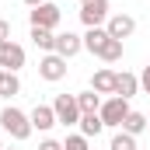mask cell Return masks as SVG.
<instances>
[{
  "label": "cell",
  "mask_w": 150,
  "mask_h": 150,
  "mask_svg": "<svg viewBox=\"0 0 150 150\" xmlns=\"http://www.w3.org/2000/svg\"><path fill=\"white\" fill-rule=\"evenodd\" d=\"M0 129H4V133H11V136L21 143V140H28V136H32V119L21 112V108L7 105V108L0 112Z\"/></svg>",
  "instance_id": "1"
},
{
  "label": "cell",
  "mask_w": 150,
  "mask_h": 150,
  "mask_svg": "<svg viewBox=\"0 0 150 150\" xmlns=\"http://www.w3.org/2000/svg\"><path fill=\"white\" fill-rule=\"evenodd\" d=\"M52 112H56V122H59V126H77V122H80V105H77V94H56Z\"/></svg>",
  "instance_id": "2"
},
{
  "label": "cell",
  "mask_w": 150,
  "mask_h": 150,
  "mask_svg": "<svg viewBox=\"0 0 150 150\" xmlns=\"http://www.w3.org/2000/svg\"><path fill=\"white\" fill-rule=\"evenodd\" d=\"M129 112H133V108H129V101H126V98H119V94H112L108 101H101V108H98L101 122H105V126H119V129H122V119H126Z\"/></svg>",
  "instance_id": "3"
},
{
  "label": "cell",
  "mask_w": 150,
  "mask_h": 150,
  "mask_svg": "<svg viewBox=\"0 0 150 150\" xmlns=\"http://www.w3.org/2000/svg\"><path fill=\"white\" fill-rule=\"evenodd\" d=\"M80 21L87 28H101L108 21V0H84L80 4Z\"/></svg>",
  "instance_id": "4"
},
{
  "label": "cell",
  "mask_w": 150,
  "mask_h": 150,
  "mask_svg": "<svg viewBox=\"0 0 150 150\" xmlns=\"http://www.w3.org/2000/svg\"><path fill=\"white\" fill-rule=\"evenodd\" d=\"M28 18H32V28H49V32H56V25H59V18H63V14H59V7H56V4H49V0H45V4L32 7V14H28Z\"/></svg>",
  "instance_id": "5"
},
{
  "label": "cell",
  "mask_w": 150,
  "mask_h": 150,
  "mask_svg": "<svg viewBox=\"0 0 150 150\" xmlns=\"http://www.w3.org/2000/svg\"><path fill=\"white\" fill-rule=\"evenodd\" d=\"M38 77H42V80H49V84L63 80V77H67V59H63V56H56V52H45V56L38 59Z\"/></svg>",
  "instance_id": "6"
},
{
  "label": "cell",
  "mask_w": 150,
  "mask_h": 150,
  "mask_svg": "<svg viewBox=\"0 0 150 150\" xmlns=\"http://www.w3.org/2000/svg\"><path fill=\"white\" fill-rule=\"evenodd\" d=\"M21 67H25V49L18 42H0V70L18 74Z\"/></svg>",
  "instance_id": "7"
},
{
  "label": "cell",
  "mask_w": 150,
  "mask_h": 150,
  "mask_svg": "<svg viewBox=\"0 0 150 150\" xmlns=\"http://www.w3.org/2000/svg\"><path fill=\"white\" fill-rule=\"evenodd\" d=\"M105 32L112 38H119V42H126V38L136 32V18H133V14H112L108 25H105Z\"/></svg>",
  "instance_id": "8"
},
{
  "label": "cell",
  "mask_w": 150,
  "mask_h": 150,
  "mask_svg": "<svg viewBox=\"0 0 150 150\" xmlns=\"http://www.w3.org/2000/svg\"><path fill=\"white\" fill-rule=\"evenodd\" d=\"M84 49V35H74V32H63V35H56V56H63V59H74L77 52Z\"/></svg>",
  "instance_id": "9"
},
{
  "label": "cell",
  "mask_w": 150,
  "mask_h": 150,
  "mask_svg": "<svg viewBox=\"0 0 150 150\" xmlns=\"http://www.w3.org/2000/svg\"><path fill=\"white\" fill-rule=\"evenodd\" d=\"M115 70L108 67H101V70H94L91 74V91H98V94H115Z\"/></svg>",
  "instance_id": "10"
},
{
  "label": "cell",
  "mask_w": 150,
  "mask_h": 150,
  "mask_svg": "<svg viewBox=\"0 0 150 150\" xmlns=\"http://www.w3.org/2000/svg\"><path fill=\"white\" fill-rule=\"evenodd\" d=\"M28 119H32V129H42V133H49V129L56 126V112H52V105H35Z\"/></svg>",
  "instance_id": "11"
},
{
  "label": "cell",
  "mask_w": 150,
  "mask_h": 150,
  "mask_svg": "<svg viewBox=\"0 0 150 150\" xmlns=\"http://www.w3.org/2000/svg\"><path fill=\"white\" fill-rule=\"evenodd\" d=\"M115 94H119V98H126V101H129L133 94H140V77L129 74V70H122V74L115 77Z\"/></svg>",
  "instance_id": "12"
},
{
  "label": "cell",
  "mask_w": 150,
  "mask_h": 150,
  "mask_svg": "<svg viewBox=\"0 0 150 150\" xmlns=\"http://www.w3.org/2000/svg\"><path fill=\"white\" fill-rule=\"evenodd\" d=\"M94 56H98V59H105V63H119V59H122V42L108 35L105 42H101V49H98Z\"/></svg>",
  "instance_id": "13"
},
{
  "label": "cell",
  "mask_w": 150,
  "mask_h": 150,
  "mask_svg": "<svg viewBox=\"0 0 150 150\" xmlns=\"http://www.w3.org/2000/svg\"><path fill=\"white\" fill-rule=\"evenodd\" d=\"M77 105H80V115H94L101 108V94L98 91H80L77 94Z\"/></svg>",
  "instance_id": "14"
},
{
  "label": "cell",
  "mask_w": 150,
  "mask_h": 150,
  "mask_svg": "<svg viewBox=\"0 0 150 150\" xmlns=\"http://www.w3.org/2000/svg\"><path fill=\"white\" fill-rule=\"evenodd\" d=\"M143 129H150V126H147V115H143V112H129L126 119H122V133H129V136H140Z\"/></svg>",
  "instance_id": "15"
},
{
  "label": "cell",
  "mask_w": 150,
  "mask_h": 150,
  "mask_svg": "<svg viewBox=\"0 0 150 150\" xmlns=\"http://www.w3.org/2000/svg\"><path fill=\"white\" fill-rule=\"evenodd\" d=\"M32 42H35V49H42V52H52V49H56V32H49V28H32Z\"/></svg>",
  "instance_id": "16"
},
{
  "label": "cell",
  "mask_w": 150,
  "mask_h": 150,
  "mask_svg": "<svg viewBox=\"0 0 150 150\" xmlns=\"http://www.w3.org/2000/svg\"><path fill=\"white\" fill-rule=\"evenodd\" d=\"M77 126H80V136H87V140H91V136H98V133L105 129V122H101V115H98V112H94V115H80V122H77Z\"/></svg>",
  "instance_id": "17"
},
{
  "label": "cell",
  "mask_w": 150,
  "mask_h": 150,
  "mask_svg": "<svg viewBox=\"0 0 150 150\" xmlns=\"http://www.w3.org/2000/svg\"><path fill=\"white\" fill-rule=\"evenodd\" d=\"M105 38H108V32H105V28H87V35H84V49L94 56V52L101 49V42H105Z\"/></svg>",
  "instance_id": "18"
},
{
  "label": "cell",
  "mask_w": 150,
  "mask_h": 150,
  "mask_svg": "<svg viewBox=\"0 0 150 150\" xmlns=\"http://www.w3.org/2000/svg\"><path fill=\"white\" fill-rule=\"evenodd\" d=\"M18 91H21L18 74H7V70H4V80H0V98H14Z\"/></svg>",
  "instance_id": "19"
},
{
  "label": "cell",
  "mask_w": 150,
  "mask_h": 150,
  "mask_svg": "<svg viewBox=\"0 0 150 150\" xmlns=\"http://www.w3.org/2000/svg\"><path fill=\"white\" fill-rule=\"evenodd\" d=\"M108 150H136V136H129V133H115L112 136V143H108Z\"/></svg>",
  "instance_id": "20"
},
{
  "label": "cell",
  "mask_w": 150,
  "mask_h": 150,
  "mask_svg": "<svg viewBox=\"0 0 150 150\" xmlns=\"http://www.w3.org/2000/svg\"><path fill=\"white\" fill-rule=\"evenodd\" d=\"M63 150H91V143H87V136L74 133V136H67V140H63Z\"/></svg>",
  "instance_id": "21"
},
{
  "label": "cell",
  "mask_w": 150,
  "mask_h": 150,
  "mask_svg": "<svg viewBox=\"0 0 150 150\" xmlns=\"http://www.w3.org/2000/svg\"><path fill=\"white\" fill-rule=\"evenodd\" d=\"M140 91H143V94H150V63L143 67V74H140Z\"/></svg>",
  "instance_id": "22"
},
{
  "label": "cell",
  "mask_w": 150,
  "mask_h": 150,
  "mask_svg": "<svg viewBox=\"0 0 150 150\" xmlns=\"http://www.w3.org/2000/svg\"><path fill=\"white\" fill-rule=\"evenodd\" d=\"M0 42H11V21L0 18Z\"/></svg>",
  "instance_id": "23"
},
{
  "label": "cell",
  "mask_w": 150,
  "mask_h": 150,
  "mask_svg": "<svg viewBox=\"0 0 150 150\" xmlns=\"http://www.w3.org/2000/svg\"><path fill=\"white\" fill-rule=\"evenodd\" d=\"M38 150H63V143H59V140H42Z\"/></svg>",
  "instance_id": "24"
},
{
  "label": "cell",
  "mask_w": 150,
  "mask_h": 150,
  "mask_svg": "<svg viewBox=\"0 0 150 150\" xmlns=\"http://www.w3.org/2000/svg\"><path fill=\"white\" fill-rule=\"evenodd\" d=\"M25 4H28V7H38V4H45V0H25Z\"/></svg>",
  "instance_id": "25"
},
{
  "label": "cell",
  "mask_w": 150,
  "mask_h": 150,
  "mask_svg": "<svg viewBox=\"0 0 150 150\" xmlns=\"http://www.w3.org/2000/svg\"><path fill=\"white\" fill-rule=\"evenodd\" d=\"M0 80H4V70H0Z\"/></svg>",
  "instance_id": "26"
},
{
  "label": "cell",
  "mask_w": 150,
  "mask_h": 150,
  "mask_svg": "<svg viewBox=\"0 0 150 150\" xmlns=\"http://www.w3.org/2000/svg\"><path fill=\"white\" fill-rule=\"evenodd\" d=\"M4 150H14V147H4Z\"/></svg>",
  "instance_id": "27"
},
{
  "label": "cell",
  "mask_w": 150,
  "mask_h": 150,
  "mask_svg": "<svg viewBox=\"0 0 150 150\" xmlns=\"http://www.w3.org/2000/svg\"><path fill=\"white\" fill-rule=\"evenodd\" d=\"M147 126H150V115H147Z\"/></svg>",
  "instance_id": "28"
},
{
  "label": "cell",
  "mask_w": 150,
  "mask_h": 150,
  "mask_svg": "<svg viewBox=\"0 0 150 150\" xmlns=\"http://www.w3.org/2000/svg\"><path fill=\"white\" fill-rule=\"evenodd\" d=\"M0 150H4V143H0Z\"/></svg>",
  "instance_id": "29"
},
{
  "label": "cell",
  "mask_w": 150,
  "mask_h": 150,
  "mask_svg": "<svg viewBox=\"0 0 150 150\" xmlns=\"http://www.w3.org/2000/svg\"><path fill=\"white\" fill-rule=\"evenodd\" d=\"M80 4H84V0H80Z\"/></svg>",
  "instance_id": "30"
}]
</instances>
